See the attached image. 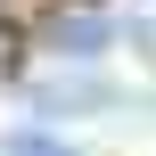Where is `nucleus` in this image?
I'll return each mask as SVG.
<instances>
[{"label":"nucleus","instance_id":"f257e3e1","mask_svg":"<svg viewBox=\"0 0 156 156\" xmlns=\"http://www.w3.org/2000/svg\"><path fill=\"white\" fill-rule=\"evenodd\" d=\"M8 156H74L58 132H8Z\"/></svg>","mask_w":156,"mask_h":156},{"label":"nucleus","instance_id":"f03ea898","mask_svg":"<svg viewBox=\"0 0 156 156\" xmlns=\"http://www.w3.org/2000/svg\"><path fill=\"white\" fill-rule=\"evenodd\" d=\"M58 41H66V49H74V58H90V49H107V41H115V33H107V25H66V33H58Z\"/></svg>","mask_w":156,"mask_h":156}]
</instances>
